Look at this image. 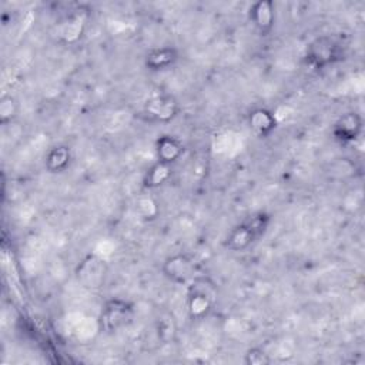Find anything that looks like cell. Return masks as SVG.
<instances>
[{
  "label": "cell",
  "mask_w": 365,
  "mask_h": 365,
  "mask_svg": "<svg viewBox=\"0 0 365 365\" xmlns=\"http://www.w3.org/2000/svg\"><path fill=\"white\" fill-rule=\"evenodd\" d=\"M173 174V168L170 164L157 161L154 165L150 167V170L145 173L144 177V187L145 188H157L167 182Z\"/></svg>",
  "instance_id": "cell-14"
},
{
  "label": "cell",
  "mask_w": 365,
  "mask_h": 365,
  "mask_svg": "<svg viewBox=\"0 0 365 365\" xmlns=\"http://www.w3.org/2000/svg\"><path fill=\"white\" fill-rule=\"evenodd\" d=\"M182 153H184L182 143L177 137H174V135L164 134V135L158 137L157 141H155L157 161H161V163L173 165V163L180 160Z\"/></svg>",
  "instance_id": "cell-9"
},
{
  "label": "cell",
  "mask_w": 365,
  "mask_h": 365,
  "mask_svg": "<svg viewBox=\"0 0 365 365\" xmlns=\"http://www.w3.org/2000/svg\"><path fill=\"white\" fill-rule=\"evenodd\" d=\"M13 115H14V100L11 98V96H3L1 101H0L1 123L6 124V123L11 121Z\"/></svg>",
  "instance_id": "cell-16"
},
{
  "label": "cell",
  "mask_w": 365,
  "mask_h": 365,
  "mask_svg": "<svg viewBox=\"0 0 365 365\" xmlns=\"http://www.w3.org/2000/svg\"><path fill=\"white\" fill-rule=\"evenodd\" d=\"M362 133V117L355 111L342 114L334 124L332 134L341 143H352Z\"/></svg>",
  "instance_id": "cell-7"
},
{
  "label": "cell",
  "mask_w": 365,
  "mask_h": 365,
  "mask_svg": "<svg viewBox=\"0 0 365 365\" xmlns=\"http://www.w3.org/2000/svg\"><path fill=\"white\" fill-rule=\"evenodd\" d=\"M269 222H271V217L264 211H258L245 217L228 232L224 241L225 248L231 251L247 250L267 232Z\"/></svg>",
  "instance_id": "cell-1"
},
{
  "label": "cell",
  "mask_w": 365,
  "mask_h": 365,
  "mask_svg": "<svg viewBox=\"0 0 365 365\" xmlns=\"http://www.w3.org/2000/svg\"><path fill=\"white\" fill-rule=\"evenodd\" d=\"M217 301V291L207 278L197 277L188 284L187 311L191 319L205 318Z\"/></svg>",
  "instance_id": "cell-2"
},
{
  "label": "cell",
  "mask_w": 365,
  "mask_h": 365,
  "mask_svg": "<svg viewBox=\"0 0 365 365\" xmlns=\"http://www.w3.org/2000/svg\"><path fill=\"white\" fill-rule=\"evenodd\" d=\"M77 277L88 288L98 287L104 278V265L96 257L88 255L78 267Z\"/></svg>",
  "instance_id": "cell-10"
},
{
  "label": "cell",
  "mask_w": 365,
  "mask_h": 365,
  "mask_svg": "<svg viewBox=\"0 0 365 365\" xmlns=\"http://www.w3.org/2000/svg\"><path fill=\"white\" fill-rule=\"evenodd\" d=\"M244 362L247 365H267L271 362V359L262 348H251L245 352Z\"/></svg>",
  "instance_id": "cell-15"
},
{
  "label": "cell",
  "mask_w": 365,
  "mask_h": 365,
  "mask_svg": "<svg viewBox=\"0 0 365 365\" xmlns=\"http://www.w3.org/2000/svg\"><path fill=\"white\" fill-rule=\"evenodd\" d=\"M134 315L133 305L121 298H111L104 302L100 317L98 325L100 329L106 334H113L127 327Z\"/></svg>",
  "instance_id": "cell-4"
},
{
  "label": "cell",
  "mask_w": 365,
  "mask_h": 365,
  "mask_svg": "<svg viewBox=\"0 0 365 365\" xmlns=\"http://www.w3.org/2000/svg\"><path fill=\"white\" fill-rule=\"evenodd\" d=\"M344 58L342 44L331 36H321L307 47L304 60L312 70H322Z\"/></svg>",
  "instance_id": "cell-3"
},
{
  "label": "cell",
  "mask_w": 365,
  "mask_h": 365,
  "mask_svg": "<svg viewBox=\"0 0 365 365\" xmlns=\"http://www.w3.org/2000/svg\"><path fill=\"white\" fill-rule=\"evenodd\" d=\"M164 275L175 284L188 285L197 278V265L194 259L187 254H174L168 257L163 264Z\"/></svg>",
  "instance_id": "cell-5"
},
{
  "label": "cell",
  "mask_w": 365,
  "mask_h": 365,
  "mask_svg": "<svg viewBox=\"0 0 365 365\" xmlns=\"http://www.w3.org/2000/svg\"><path fill=\"white\" fill-rule=\"evenodd\" d=\"M248 16L251 23L254 24L255 30L261 36H267L271 33L275 21V9L274 3L269 0H261L254 4H251L248 10Z\"/></svg>",
  "instance_id": "cell-8"
},
{
  "label": "cell",
  "mask_w": 365,
  "mask_h": 365,
  "mask_svg": "<svg viewBox=\"0 0 365 365\" xmlns=\"http://www.w3.org/2000/svg\"><path fill=\"white\" fill-rule=\"evenodd\" d=\"M250 127L258 137H268L277 127L274 114L267 108H255L248 115Z\"/></svg>",
  "instance_id": "cell-12"
},
{
  "label": "cell",
  "mask_w": 365,
  "mask_h": 365,
  "mask_svg": "<svg viewBox=\"0 0 365 365\" xmlns=\"http://www.w3.org/2000/svg\"><path fill=\"white\" fill-rule=\"evenodd\" d=\"M178 53L174 47H160L153 48L145 54L144 64L151 71H163L175 64Z\"/></svg>",
  "instance_id": "cell-11"
},
{
  "label": "cell",
  "mask_w": 365,
  "mask_h": 365,
  "mask_svg": "<svg viewBox=\"0 0 365 365\" xmlns=\"http://www.w3.org/2000/svg\"><path fill=\"white\" fill-rule=\"evenodd\" d=\"M71 163V150L67 145H56L46 154L44 165L48 173H63Z\"/></svg>",
  "instance_id": "cell-13"
},
{
  "label": "cell",
  "mask_w": 365,
  "mask_h": 365,
  "mask_svg": "<svg viewBox=\"0 0 365 365\" xmlns=\"http://www.w3.org/2000/svg\"><path fill=\"white\" fill-rule=\"evenodd\" d=\"M178 113V104L171 96H157L145 103L144 114L153 120L165 123L173 120Z\"/></svg>",
  "instance_id": "cell-6"
}]
</instances>
